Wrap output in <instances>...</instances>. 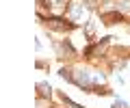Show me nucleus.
Wrapping results in <instances>:
<instances>
[]
</instances>
